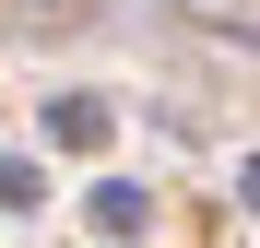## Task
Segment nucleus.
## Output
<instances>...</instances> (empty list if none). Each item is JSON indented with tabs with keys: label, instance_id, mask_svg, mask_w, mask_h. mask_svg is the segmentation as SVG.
Returning a JSON list of instances; mask_svg holds the SVG:
<instances>
[{
	"label": "nucleus",
	"instance_id": "3",
	"mask_svg": "<svg viewBox=\"0 0 260 248\" xmlns=\"http://www.w3.org/2000/svg\"><path fill=\"white\" fill-rule=\"evenodd\" d=\"M0 201H12V213H36V165H24V154H0Z\"/></svg>",
	"mask_w": 260,
	"mask_h": 248
},
{
	"label": "nucleus",
	"instance_id": "4",
	"mask_svg": "<svg viewBox=\"0 0 260 248\" xmlns=\"http://www.w3.org/2000/svg\"><path fill=\"white\" fill-rule=\"evenodd\" d=\"M237 189H248V213H260V165H248V178H237Z\"/></svg>",
	"mask_w": 260,
	"mask_h": 248
},
{
	"label": "nucleus",
	"instance_id": "1",
	"mask_svg": "<svg viewBox=\"0 0 260 248\" xmlns=\"http://www.w3.org/2000/svg\"><path fill=\"white\" fill-rule=\"evenodd\" d=\"M142 213H154V201H142V189H118V178L95 189V236H118V248H130V236H142Z\"/></svg>",
	"mask_w": 260,
	"mask_h": 248
},
{
	"label": "nucleus",
	"instance_id": "2",
	"mask_svg": "<svg viewBox=\"0 0 260 248\" xmlns=\"http://www.w3.org/2000/svg\"><path fill=\"white\" fill-rule=\"evenodd\" d=\"M48 130H59V142H107V107H95V95H59Z\"/></svg>",
	"mask_w": 260,
	"mask_h": 248
}]
</instances>
